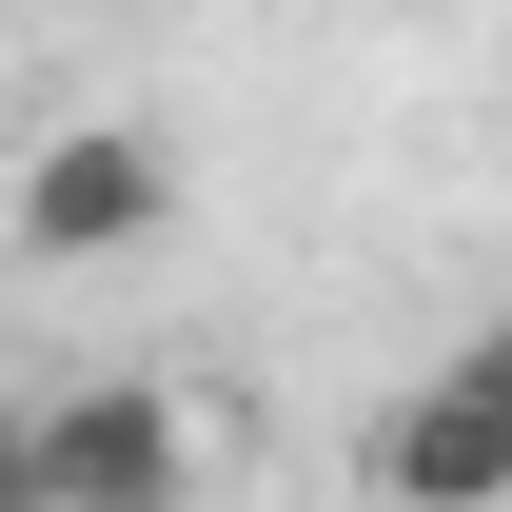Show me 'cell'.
I'll use <instances>...</instances> for the list:
<instances>
[{
	"mask_svg": "<svg viewBox=\"0 0 512 512\" xmlns=\"http://www.w3.org/2000/svg\"><path fill=\"white\" fill-rule=\"evenodd\" d=\"M197 453H217V414H197L178 375L40 394V493H60V512H197Z\"/></svg>",
	"mask_w": 512,
	"mask_h": 512,
	"instance_id": "cell-1",
	"label": "cell"
},
{
	"mask_svg": "<svg viewBox=\"0 0 512 512\" xmlns=\"http://www.w3.org/2000/svg\"><path fill=\"white\" fill-rule=\"evenodd\" d=\"M158 217H178V158H158L138 119H60L40 158H20V197H0V237L40 256V276H99V256H138Z\"/></svg>",
	"mask_w": 512,
	"mask_h": 512,
	"instance_id": "cell-2",
	"label": "cell"
},
{
	"mask_svg": "<svg viewBox=\"0 0 512 512\" xmlns=\"http://www.w3.org/2000/svg\"><path fill=\"white\" fill-rule=\"evenodd\" d=\"M375 512H512V316L394 394V434H375Z\"/></svg>",
	"mask_w": 512,
	"mask_h": 512,
	"instance_id": "cell-3",
	"label": "cell"
},
{
	"mask_svg": "<svg viewBox=\"0 0 512 512\" xmlns=\"http://www.w3.org/2000/svg\"><path fill=\"white\" fill-rule=\"evenodd\" d=\"M0 493H40V414H20V394H0Z\"/></svg>",
	"mask_w": 512,
	"mask_h": 512,
	"instance_id": "cell-4",
	"label": "cell"
},
{
	"mask_svg": "<svg viewBox=\"0 0 512 512\" xmlns=\"http://www.w3.org/2000/svg\"><path fill=\"white\" fill-rule=\"evenodd\" d=\"M0 512H60V493H0Z\"/></svg>",
	"mask_w": 512,
	"mask_h": 512,
	"instance_id": "cell-5",
	"label": "cell"
}]
</instances>
